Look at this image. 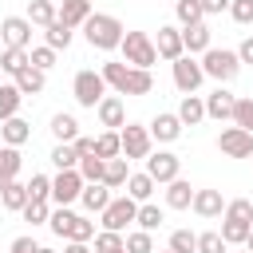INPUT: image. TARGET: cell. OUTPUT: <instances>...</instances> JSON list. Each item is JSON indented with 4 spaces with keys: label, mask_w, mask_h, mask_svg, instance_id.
I'll return each mask as SVG.
<instances>
[{
    "label": "cell",
    "mask_w": 253,
    "mask_h": 253,
    "mask_svg": "<svg viewBox=\"0 0 253 253\" xmlns=\"http://www.w3.org/2000/svg\"><path fill=\"white\" fill-rule=\"evenodd\" d=\"M0 138H4V146H24V142L32 138V126H28L20 115H12V119L0 123Z\"/></svg>",
    "instance_id": "cell-24"
},
{
    "label": "cell",
    "mask_w": 253,
    "mask_h": 253,
    "mask_svg": "<svg viewBox=\"0 0 253 253\" xmlns=\"http://www.w3.org/2000/svg\"><path fill=\"white\" fill-rule=\"evenodd\" d=\"M249 229H253V217H241V213H221V237H225V245H245V237H249Z\"/></svg>",
    "instance_id": "cell-16"
},
{
    "label": "cell",
    "mask_w": 253,
    "mask_h": 253,
    "mask_svg": "<svg viewBox=\"0 0 253 253\" xmlns=\"http://www.w3.org/2000/svg\"><path fill=\"white\" fill-rule=\"evenodd\" d=\"M229 16L237 24H253V0H229Z\"/></svg>",
    "instance_id": "cell-48"
},
{
    "label": "cell",
    "mask_w": 253,
    "mask_h": 253,
    "mask_svg": "<svg viewBox=\"0 0 253 253\" xmlns=\"http://www.w3.org/2000/svg\"><path fill=\"white\" fill-rule=\"evenodd\" d=\"M123 249H126V253H154V237H150L146 229H134V233L123 237Z\"/></svg>",
    "instance_id": "cell-41"
},
{
    "label": "cell",
    "mask_w": 253,
    "mask_h": 253,
    "mask_svg": "<svg viewBox=\"0 0 253 253\" xmlns=\"http://www.w3.org/2000/svg\"><path fill=\"white\" fill-rule=\"evenodd\" d=\"M47 225H51V233H55V237H63V241H91V237H95V221H91V217L71 213L67 206L51 210Z\"/></svg>",
    "instance_id": "cell-3"
},
{
    "label": "cell",
    "mask_w": 253,
    "mask_h": 253,
    "mask_svg": "<svg viewBox=\"0 0 253 253\" xmlns=\"http://www.w3.org/2000/svg\"><path fill=\"white\" fill-rule=\"evenodd\" d=\"M51 134H55L59 142H71V138L79 134V123H75V115H67V111L51 115Z\"/></svg>",
    "instance_id": "cell-33"
},
{
    "label": "cell",
    "mask_w": 253,
    "mask_h": 253,
    "mask_svg": "<svg viewBox=\"0 0 253 253\" xmlns=\"http://www.w3.org/2000/svg\"><path fill=\"white\" fill-rule=\"evenodd\" d=\"M115 253H126V249H115Z\"/></svg>",
    "instance_id": "cell-57"
},
{
    "label": "cell",
    "mask_w": 253,
    "mask_h": 253,
    "mask_svg": "<svg viewBox=\"0 0 253 253\" xmlns=\"http://www.w3.org/2000/svg\"><path fill=\"white\" fill-rule=\"evenodd\" d=\"M24 67H28V47H4V51H0V71H4V75L16 79Z\"/></svg>",
    "instance_id": "cell-28"
},
{
    "label": "cell",
    "mask_w": 253,
    "mask_h": 253,
    "mask_svg": "<svg viewBox=\"0 0 253 253\" xmlns=\"http://www.w3.org/2000/svg\"><path fill=\"white\" fill-rule=\"evenodd\" d=\"M237 59H241V63H253V36H245V40H241V47H237Z\"/></svg>",
    "instance_id": "cell-51"
},
{
    "label": "cell",
    "mask_w": 253,
    "mask_h": 253,
    "mask_svg": "<svg viewBox=\"0 0 253 253\" xmlns=\"http://www.w3.org/2000/svg\"><path fill=\"white\" fill-rule=\"evenodd\" d=\"M170 249H174V253H198V233L174 229V233H170Z\"/></svg>",
    "instance_id": "cell-43"
},
{
    "label": "cell",
    "mask_w": 253,
    "mask_h": 253,
    "mask_svg": "<svg viewBox=\"0 0 253 253\" xmlns=\"http://www.w3.org/2000/svg\"><path fill=\"white\" fill-rule=\"evenodd\" d=\"M178 170H182V158H178V154H170V150H154V154H146V174H150L158 186L174 182Z\"/></svg>",
    "instance_id": "cell-11"
},
{
    "label": "cell",
    "mask_w": 253,
    "mask_h": 253,
    "mask_svg": "<svg viewBox=\"0 0 253 253\" xmlns=\"http://www.w3.org/2000/svg\"><path fill=\"white\" fill-rule=\"evenodd\" d=\"M79 202H83V210H87V213H103V210H107V202H111V186H103V182H83Z\"/></svg>",
    "instance_id": "cell-19"
},
{
    "label": "cell",
    "mask_w": 253,
    "mask_h": 253,
    "mask_svg": "<svg viewBox=\"0 0 253 253\" xmlns=\"http://www.w3.org/2000/svg\"><path fill=\"white\" fill-rule=\"evenodd\" d=\"M43 43H47V47H55V51H59V47H67V43H71V28H67L63 20H51V24L43 28Z\"/></svg>",
    "instance_id": "cell-34"
},
{
    "label": "cell",
    "mask_w": 253,
    "mask_h": 253,
    "mask_svg": "<svg viewBox=\"0 0 253 253\" xmlns=\"http://www.w3.org/2000/svg\"><path fill=\"white\" fill-rule=\"evenodd\" d=\"M36 249H40V245H36V241H32V237H28V233H24V237H16V241H12V253H36Z\"/></svg>",
    "instance_id": "cell-50"
},
{
    "label": "cell",
    "mask_w": 253,
    "mask_h": 253,
    "mask_svg": "<svg viewBox=\"0 0 253 253\" xmlns=\"http://www.w3.org/2000/svg\"><path fill=\"white\" fill-rule=\"evenodd\" d=\"M182 47H186V55H202V51L210 47V28H206V20L182 28Z\"/></svg>",
    "instance_id": "cell-22"
},
{
    "label": "cell",
    "mask_w": 253,
    "mask_h": 253,
    "mask_svg": "<svg viewBox=\"0 0 253 253\" xmlns=\"http://www.w3.org/2000/svg\"><path fill=\"white\" fill-rule=\"evenodd\" d=\"M115 249H123V233H115V229H103V233L95 237V253H115Z\"/></svg>",
    "instance_id": "cell-47"
},
{
    "label": "cell",
    "mask_w": 253,
    "mask_h": 253,
    "mask_svg": "<svg viewBox=\"0 0 253 253\" xmlns=\"http://www.w3.org/2000/svg\"><path fill=\"white\" fill-rule=\"evenodd\" d=\"M95 154H99V158H119V154H123L119 130H103V134L95 138Z\"/></svg>",
    "instance_id": "cell-37"
},
{
    "label": "cell",
    "mask_w": 253,
    "mask_h": 253,
    "mask_svg": "<svg viewBox=\"0 0 253 253\" xmlns=\"http://www.w3.org/2000/svg\"><path fill=\"white\" fill-rule=\"evenodd\" d=\"M233 103H237V95H229L225 87L210 91V95H206V119H217V123L233 119Z\"/></svg>",
    "instance_id": "cell-18"
},
{
    "label": "cell",
    "mask_w": 253,
    "mask_h": 253,
    "mask_svg": "<svg viewBox=\"0 0 253 253\" xmlns=\"http://www.w3.org/2000/svg\"><path fill=\"white\" fill-rule=\"evenodd\" d=\"M71 95H75V103H79V107H91V111H95V103L107 95V79H103L99 71H91V67H87V71H79V75H75Z\"/></svg>",
    "instance_id": "cell-6"
},
{
    "label": "cell",
    "mask_w": 253,
    "mask_h": 253,
    "mask_svg": "<svg viewBox=\"0 0 253 253\" xmlns=\"http://www.w3.org/2000/svg\"><path fill=\"white\" fill-rule=\"evenodd\" d=\"M134 221H138V229L154 233V229L162 225V210H158L154 202H138V213H134Z\"/></svg>",
    "instance_id": "cell-35"
},
{
    "label": "cell",
    "mask_w": 253,
    "mask_h": 253,
    "mask_svg": "<svg viewBox=\"0 0 253 253\" xmlns=\"http://www.w3.org/2000/svg\"><path fill=\"white\" fill-rule=\"evenodd\" d=\"M123 24L115 20V16H107V12H91L87 20H83V36H87V43L91 47H99V51H115L119 43H123Z\"/></svg>",
    "instance_id": "cell-2"
},
{
    "label": "cell",
    "mask_w": 253,
    "mask_h": 253,
    "mask_svg": "<svg viewBox=\"0 0 253 253\" xmlns=\"http://www.w3.org/2000/svg\"><path fill=\"white\" fill-rule=\"evenodd\" d=\"M190 202H194V186H190L186 178L166 182V206H170V210H190Z\"/></svg>",
    "instance_id": "cell-25"
},
{
    "label": "cell",
    "mask_w": 253,
    "mask_h": 253,
    "mask_svg": "<svg viewBox=\"0 0 253 253\" xmlns=\"http://www.w3.org/2000/svg\"><path fill=\"white\" fill-rule=\"evenodd\" d=\"M36 253H55V249H43V245H40V249H36Z\"/></svg>",
    "instance_id": "cell-55"
},
{
    "label": "cell",
    "mask_w": 253,
    "mask_h": 253,
    "mask_svg": "<svg viewBox=\"0 0 253 253\" xmlns=\"http://www.w3.org/2000/svg\"><path fill=\"white\" fill-rule=\"evenodd\" d=\"M202 71H206L210 79H217V83H229V79H237L241 59H237V51H229V47H206V51H202Z\"/></svg>",
    "instance_id": "cell-4"
},
{
    "label": "cell",
    "mask_w": 253,
    "mask_h": 253,
    "mask_svg": "<svg viewBox=\"0 0 253 253\" xmlns=\"http://www.w3.org/2000/svg\"><path fill=\"white\" fill-rule=\"evenodd\" d=\"M217 150L225 158H253V130L245 126H225L217 134Z\"/></svg>",
    "instance_id": "cell-9"
},
{
    "label": "cell",
    "mask_w": 253,
    "mask_h": 253,
    "mask_svg": "<svg viewBox=\"0 0 253 253\" xmlns=\"http://www.w3.org/2000/svg\"><path fill=\"white\" fill-rule=\"evenodd\" d=\"M79 190H83V174H79V170H59V174L51 178V202H55V206L79 202Z\"/></svg>",
    "instance_id": "cell-12"
},
{
    "label": "cell",
    "mask_w": 253,
    "mask_h": 253,
    "mask_svg": "<svg viewBox=\"0 0 253 253\" xmlns=\"http://www.w3.org/2000/svg\"><path fill=\"white\" fill-rule=\"evenodd\" d=\"M20 213H24V221H32V225H47L51 206H47V202H40V198H28V206H24Z\"/></svg>",
    "instance_id": "cell-39"
},
{
    "label": "cell",
    "mask_w": 253,
    "mask_h": 253,
    "mask_svg": "<svg viewBox=\"0 0 253 253\" xmlns=\"http://www.w3.org/2000/svg\"><path fill=\"white\" fill-rule=\"evenodd\" d=\"M249 130H253V111H249Z\"/></svg>",
    "instance_id": "cell-56"
},
{
    "label": "cell",
    "mask_w": 253,
    "mask_h": 253,
    "mask_svg": "<svg viewBox=\"0 0 253 253\" xmlns=\"http://www.w3.org/2000/svg\"><path fill=\"white\" fill-rule=\"evenodd\" d=\"M119 142H123V158L130 162V158H146L154 138H150L146 126H138V123H123V126H119Z\"/></svg>",
    "instance_id": "cell-8"
},
{
    "label": "cell",
    "mask_w": 253,
    "mask_h": 253,
    "mask_svg": "<svg viewBox=\"0 0 253 253\" xmlns=\"http://www.w3.org/2000/svg\"><path fill=\"white\" fill-rule=\"evenodd\" d=\"M91 16V0H63L59 8H55V20H63L71 32L75 28H83V20Z\"/></svg>",
    "instance_id": "cell-21"
},
{
    "label": "cell",
    "mask_w": 253,
    "mask_h": 253,
    "mask_svg": "<svg viewBox=\"0 0 253 253\" xmlns=\"http://www.w3.org/2000/svg\"><path fill=\"white\" fill-rule=\"evenodd\" d=\"M154 186H158V182H154V178H150V174L142 170V174H130L123 190H126V194H130L134 202H150V194H154Z\"/></svg>",
    "instance_id": "cell-30"
},
{
    "label": "cell",
    "mask_w": 253,
    "mask_h": 253,
    "mask_svg": "<svg viewBox=\"0 0 253 253\" xmlns=\"http://www.w3.org/2000/svg\"><path fill=\"white\" fill-rule=\"evenodd\" d=\"M20 166H24V158H20V146H0V190L20 174Z\"/></svg>",
    "instance_id": "cell-26"
},
{
    "label": "cell",
    "mask_w": 253,
    "mask_h": 253,
    "mask_svg": "<svg viewBox=\"0 0 253 253\" xmlns=\"http://www.w3.org/2000/svg\"><path fill=\"white\" fill-rule=\"evenodd\" d=\"M63 253H91V249H87V241H67Z\"/></svg>",
    "instance_id": "cell-53"
},
{
    "label": "cell",
    "mask_w": 253,
    "mask_h": 253,
    "mask_svg": "<svg viewBox=\"0 0 253 253\" xmlns=\"http://www.w3.org/2000/svg\"><path fill=\"white\" fill-rule=\"evenodd\" d=\"M178 24L182 28H190V24H198V20H206V12H202V0H178Z\"/></svg>",
    "instance_id": "cell-40"
},
{
    "label": "cell",
    "mask_w": 253,
    "mask_h": 253,
    "mask_svg": "<svg viewBox=\"0 0 253 253\" xmlns=\"http://www.w3.org/2000/svg\"><path fill=\"white\" fill-rule=\"evenodd\" d=\"M202 79H206V71H202V63H198L194 55H178V59H174V87H178L182 95L198 91Z\"/></svg>",
    "instance_id": "cell-10"
},
{
    "label": "cell",
    "mask_w": 253,
    "mask_h": 253,
    "mask_svg": "<svg viewBox=\"0 0 253 253\" xmlns=\"http://www.w3.org/2000/svg\"><path fill=\"white\" fill-rule=\"evenodd\" d=\"M95 115H99V123H103L107 130H119V126L126 123V107H123L119 95H103V99L95 103Z\"/></svg>",
    "instance_id": "cell-14"
},
{
    "label": "cell",
    "mask_w": 253,
    "mask_h": 253,
    "mask_svg": "<svg viewBox=\"0 0 253 253\" xmlns=\"http://www.w3.org/2000/svg\"><path fill=\"white\" fill-rule=\"evenodd\" d=\"M0 75H4V71H0Z\"/></svg>",
    "instance_id": "cell-59"
},
{
    "label": "cell",
    "mask_w": 253,
    "mask_h": 253,
    "mask_svg": "<svg viewBox=\"0 0 253 253\" xmlns=\"http://www.w3.org/2000/svg\"><path fill=\"white\" fill-rule=\"evenodd\" d=\"M245 245H249V253H253V229H249V237H245Z\"/></svg>",
    "instance_id": "cell-54"
},
{
    "label": "cell",
    "mask_w": 253,
    "mask_h": 253,
    "mask_svg": "<svg viewBox=\"0 0 253 253\" xmlns=\"http://www.w3.org/2000/svg\"><path fill=\"white\" fill-rule=\"evenodd\" d=\"M43 75H47V71H40V67H32V63H28V67L16 75V87H20V95H40V91H43V83H47Z\"/></svg>",
    "instance_id": "cell-29"
},
{
    "label": "cell",
    "mask_w": 253,
    "mask_h": 253,
    "mask_svg": "<svg viewBox=\"0 0 253 253\" xmlns=\"http://www.w3.org/2000/svg\"><path fill=\"white\" fill-rule=\"evenodd\" d=\"M229 245H225V237L217 233V229H206V233H198V253H225Z\"/></svg>",
    "instance_id": "cell-44"
},
{
    "label": "cell",
    "mask_w": 253,
    "mask_h": 253,
    "mask_svg": "<svg viewBox=\"0 0 253 253\" xmlns=\"http://www.w3.org/2000/svg\"><path fill=\"white\" fill-rule=\"evenodd\" d=\"M28 63L40 67V71L55 67V47H47V43H43V47H32V51H28Z\"/></svg>",
    "instance_id": "cell-45"
},
{
    "label": "cell",
    "mask_w": 253,
    "mask_h": 253,
    "mask_svg": "<svg viewBox=\"0 0 253 253\" xmlns=\"http://www.w3.org/2000/svg\"><path fill=\"white\" fill-rule=\"evenodd\" d=\"M28 20H32L36 28H47V24L55 20V4H51V0H28Z\"/></svg>",
    "instance_id": "cell-36"
},
{
    "label": "cell",
    "mask_w": 253,
    "mask_h": 253,
    "mask_svg": "<svg viewBox=\"0 0 253 253\" xmlns=\"http://www.w3.org/2000/svg\"><path fill=\"white\" fill-rule=\"evenodd\" d=\"M0 43H4V47H28V43H32V20H28V16H8V20H0Z\"/></svg>",
    "instance_id": "cell-13"
},
{
    "label": "cell",
    "mask_w": 253,
    "mask_h": 253,
    "mask_svg": "<svg viewBox=\"0 0 253 253\" xmlns=\"http://www.w3.org/2000/svg\"><path fill=\"white\" fill-rule=\"evenodd\" d=\"M103 166H107V158H99V154H83L75 170L83 174V182H103Z\"/></svg>",
    "instance_id": "cell-38"
},
{
    "label": "cell",
    "mask_w": 253,
    "mask_h": 253,
    "mask_svg": "<svg viewBox=\"0 0 253 253\" xmlns=\"http://www.w3.org/2000/svg\"><path fill=\"white\" fill-rule=\"evenodd\" d=\"M154 51L162 55V59H178V55H186V47H182V28H158V40H154Z\"/></svg>",
    "instance_id": "cell-17"
},
{
    "label": "cell",
    "mask_w": 253,
    "mask_h": 253,
    "mask_svg": "<svg viewBox=\"0 0 253 253\" xmlns=\"http://www.w3.org/2000/svg\"><path fill=\"white\" fill-rule=\"evenodd\" d=\"M99 75L107 79V87H115V95H150L154 91V75L150 67H130V63H103Z\"/></svg>",
    "instance_id": "cell-1"
},
{
    "label": "cell",
    "mask_w": 253,
    "mask_h": 253,
    "mask_svg": "<svg viewBox=\"0 0 253 253\" xmlns=\"http://www.w3.org/2000/svg\"><path fill=\"white\" fill-rule=\"evenodd\" d=\"M126 178H130V170H126V158L119 154V158H107V166H103V186H111V190H123L126 186Z\"/></svg>",
    "instance_id": "cell-27"
},
{
    "label": "cell",
    "mask_w": 253,
    "mask_h": 253,
    "mask_svg": "<svg viewBox=\"0 0 253 253\" xmlns=\"http://www.w3.org/2000/svg\"><path fill=\"white\" fill-rule=\"evenodd\" d=\"M229 8V0H202V12L206 16H213V12H225Z\"/></svg>",
    "instance_id": "cell-52"
},
{
    "label": "cell",
    "mask_w": 253,
    "mask_h": 253,
    "mask_svg": "<svg viewBox=\"0 0 253 253\" xmlns=\"http://www.w3.org/2000/svg\"><path fill=\"white\" fill-rule=\"evenodd\" d=\"M123 63H130V67H150V63H158V51H154V40L146 36V32H123Z\"/></svg>",
    "instance_id": "cell-5"
},
{
    "label": "cell",
    "mask_w": 253,
    "mask_h": 253,
    "mask_svg": "<svg viewBox=\"0 0 253 253\" xmlns=\"http://www.w3.org/2000/svg\"><path fill=\"white\" fill-rule=\"evenodd\" d=\"M166 253H174V249H166Z\"/></svg>",
    "instance_id": "cell-58"
},
{
    "label": "cell",
    "mask_w": 253,
    "mask_h": 253,
    "mask_svg": "<svg viewBox=\"0 0 253 253\" xmlns=\"http://www.w3.org/2000/svg\"><path fill=\"white\" fill-rule=\"evenodd\" d=\"M71 146H75V154L83 158V154H95V138H87V134H75L71 138Z\"/></svg>",
    "instance_id": "cell-49"
},
{
    "label": "cell",
    "mask_w": 253,
    "mask_h": 253,
    "mask_svg": "<svg viewBox=\"0 0 253 253\" xmlns=\"http://www.w3.org/2000/svg\"><path fill=\"white\" fill-rule=\"evenodd\" d=\"M51 162H55V170H75V166H79V154H75L71 142H59V146L51 150Z\"/></svg>",
    "instance_id": "cell-42"
},
{
    "label": "cell",
    "mask_w": 253,
    "mask_h": 253,
    "mask_svg": "<svg viewBox=\"0 0 253 253\" xmlns=\"http://www.w3.org/2000/svg\"><path fill=\"white\" fill-rule=\"evenodd\" d=\"M190 210H194L198 217H217V213L225 210V198H221V190H194Z\"/></svg>",
    "instance_id": "cell-20"
},
{
    "label": "cell",
    "mask_w": 253,
    "mask_h": 253,
    "mask_svg": "<svg viewBox=\"0 0 253 253\" xmlns=\"http://www.w3.org/2000/svg\"><path fill=\"white\" fill-rule=\"evenodd\" d=\"M146 130H150V138H154V142H174V138L182 134V119H178V115H170V111H158V115L150 119V126H146Z\"/></svg>",
    "instance_id": "cell-15"
},
{
    "label": "cell",
    "mask_w": 253,
    "mask_h": 253,
    "mask_svg": "<svg viewBox=\"0 0 253 253\" xmlns=\"http://www.w3.org/2000/svg\"><path fill=\"white\" fill-rule=\"evenodd\" d=\"M0 198H4V210H12V213H20L24 206H28V182H8L4 190H0Z\"/></svg>",
    "instance_id": "cell-31"
},
{
    "label": "cell",
    "mask_w": 253,
    "mask_h": 253,
    "mask_svg": "<svg viewBox=\"0 0 253 253\" xmlns=\"http://www.w3.org/2000/svg\"><path fill=\"white\" fill-rule=\"evenodd\" d=\"M20 103H24L20 87H16V83H0V123H4V119H12V115L20 111Z\"/></svg>",
    "instance_id": "cell-32"
},
{
    "label": "cell",
    "mask_w": 253,
    "mask_h": 253,
    "mask_svg": "<svg viewBox=\"0 0 253 253\" xmlns=\"http://www.w3.org/2000/svg\"><path fill=\"white\" fill-rule=\"evenodd\" d=\"M134 213H138V202H134L130 194H123V198H111V202H107V210L99 213V217H103L99 225H103V229H115V233H123V229L134 221Z\"/></svg>",
    "instance_id": "cell-7"
},
{
    "label": "cell",
    "mask_w": 253,
    "mask_h": 253,
    "mask_svg": "<svg viewBox=\"0 0 253 253\" xmlns=\"http://www.w3.org/2000/svg\"><path fill=\"white\" fill-rule=\"evenodd\" d=\"M28 198L51 202V178H47V174H32V182H28Z\"/></svg>",
    "instance_id": "cell-46"
},
{
    "label": "cell",
    "mask_w": 253,
    "mask_h": 253,
    "mask_svg": "<svg viewBox=\"0 0 253 253\" xmlns=\"http://www.w3.org/2000/svg\"><path fill=\"white\" fill-rule=\"evenodd\" d=\"M178 119H182V126H198L202 119H206V99L202 95H182V103H178V111H174Z\"/></svg>",
    "instance_id": "cell-23"
}]
</instances>
